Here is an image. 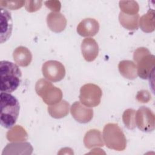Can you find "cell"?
I'll return each mask as SVG.
<instances>
[{"instance_id": "1", "label": "cell", "mask_w": 155, "mask_h": 155, "mask_svg": "<svg viewBox=\"0 0 155 155\" xmlns=\"http://www.w3.org/2000/svg\"><path fill=\"white\" fill-rule=\"evenodd\" d=\"M0 122L3 127L9 129L14 126L18 117L20 105L18 100L10 93L0 94Z\"/></svg>"}, {"instance_id": "2", "label": "cell", "mask_w": 155, "mask_h": 155, "mask_svg": "<svg viewBox=\"0 0 155 155\" xmlns=\"http://www.w3.org/2000/svg\"><path fill=\"white\" fill-rule=\"evenodd\" d=\"M0 90L1 92L10 93L19 87L22 73L19 67L10 61L0 62Z\"/></svg>"}, {"instance_id": "3", "label": "cell", "mask_w": 155, "mask_h": 155, "mask_svg": "<svg viewBox=\"0 0 155 155\" xmlns=\"http://www.w3.org/2000/svg\"><path fill=\"white\" fill-rule=\"evenodd\" d=\"M133 59L137 63V75L143 79L150 78L154 71V56L147 48L140 47L134 51Z\"/></svg>"}, {"instance_id": "4", "label": "cell", "mask_w": 155, "mask_h": 155, "mask_svg": "<svg viewBox=\"0 0 155 155\" xmlns=\"http://www.w3.org/2000/svg\"><path fill=\"white\" fill-rule=\"evenodd\" d=\"M103 140L110 149L123 151L127 147V139L122 129L117 124H106L102 131Z\"/></svg>"}, {"instance_id": "5", "label": "cell", "mask_w": 155, "mask_h": 155, "mask_svg": "<svg viewBox=\"0 0 155 155\" xmlns=\"http://www.w3.org/2000/svg\"><path fill=\"white\" fill-rule=\"evenodd\" d=\"M35 91L43 101L48 105L59 102L62 98L61 90L45 79H40L37 81L35 85Z\"/></svg>"}, {"instance_id": "6", "label": "cell", "mask_w": 155, "mask_h": 155, "mask_svg": "<svg viewBox=\"0 0 155 155\" xmlns=\"http://www.w3.org/2000/svg\"><path fill=\"white\" fill-rule=\"evenodd\" d=\"M102 92L101 88L94 84H86L80 89L81 102L88 107H94L101 102Z\"/></svg>"}, {"instance_id": "7", "label": "cell", "mask_w": 155, "mask_h": 155, "mask_svg": "<svg viewBox=\"0 0 155 155\" xmlns=\"http://www.w3.org/2000/svg\"><path fill=\"white\" fill-rule=\"evenodd\" d=\"M42 74L47 79L51 82H58L65 76V69L64 65L57 61H46L42 67Z\"/></svg>"}, {"instance_id": "8", "label": "cell", "mask_w": 155, "mask_h": 155, "mask_svg": "<svg viewBox=\"0 0 155 155\" xmlns=\"http://www.w3.org/2000/svg\"><path fill=\"white\" fill-rule=\"evenodd\" d=\"M155 116L148 108L142 106L136 112V125L144 132H151L154 130Z\"/></svg>"}, {"instance_id": "9", "label": "cell", "mask_w": 155, "mask_h": 155, "mask_svg": "<svg viewBox=\"0 0 155 155\" xmlns=\"http://www.w3.org/2000/svg\"><path fill=\"white\" fill-rule=\"evenodd\" d=\"M70 112L73 117L81 124L89 122L93 116V109L85 107L78 101H76L72 104Z\"/></svg>"}, {"instance_id": "10", "label": "cell", "mask_w": 155, "mask_h": 155, "mask_svg": "<svg viewBox=\"0 0 155 155\" xmlns=\"http://www.w3.org/2000/svg\"><path fill=\"white\" fill-rule=\"evenodd\" d=\"M1 43L7 41L11 36L13 21L10 12L4 8L1 7Z\"/></svg>"}, {"instance_id": "11", "label": "cell", "mask_w": 155, "mask_h": 155, "mask_svg": "<svg viewBox=\"0 0 155 155\" xmlns=\"http://www.w3.org/2000/svg\"><path fill=\"white\" fill-rule=\"evenodd\" d=\"M81 52L85 61H93L99 53V46L97 42L91 38H85L81 44Z\"/></svg>"}, {"instance_id": "12", "label": "cell", "mask_w": 155, "mask_h": 155, "mask_svg": "<svg viewBox=\"0 0 155 155\" xmlns=\"http://www.w3.org/2000/svg\"><path fill=\"white\" fill-rule=\"evenodd\" d=\"M99 30V24L93 18H85L83 19L77 27L78 33L83 37L93 36Z\"/></svg>"}, {"instance_id": "13", "label": "cell", "mask_w": 155, "mask_h": 155, "mask_svg": "<svg viewBox=\"0 0 155 155\" xmlns=\"http://www.w3.org/2000/svg\"><path fill=\"white\" fill-rule=\"evenodd\" d=\"M47 23L49 28L55 32L60 33L66 27L67 19L59 12H50L47 16Z\"/></svg>"}, {"instance_id": "14", "label": "cell", "mask_w": 155, "mask_h": 155, "mask_svg": "<svg viewBox=\"0 0 155 155\" xmlns=\"http://www.w3.org/2000/svg\"><path fill=\"white\" fill-rule=\"evenodd\" d=\"M32 151L33 147L30 143L18 142L7 144L2 154H31Z\"/></svg>"}, {"instance_id": "15", "label": "cell", "mask_w": 155, "mask_h": 155, "mask_svg": "<svg viewBox=\"0 0 155 155\" xmlns=\"http://www.w3.org/2000/svg\"><path fill=\"white\" fill-rule=\"evenodd\" d=\"M13 58L18 65L27 67L31 62L32 54L28 48L24 46H19L14 50Z\"/></svg>"}, {"instance_id": "16", "label": "cell", "mask_w": 155, "mask_h": 155, "mask_svg": "<svg viewBox=\"0 0 155 155\" xmlns=\"http://www.w3.org/2000/svg\"><path fill=\"white\" fill-rule=\"evenodd\" d=\"M85 147L88 149L104 145L101 133L99 130L93 129L88 131L84 137Z\"/></svg>"}, {"instance_id": "17", "label": "cell", "mask_w": 155, "mask_h": 155, "mask_svg": "<svg viewBox=\"0 0 155 155\" xmlns=\"http://www.w3.org/2000/svg\"><path fill=\"white\" fill-rule=\"evenodd\" d=\"M120 74L125 78L133 80L137 78V67L136 64L129 60L120 61L118 65Z\"/></svg>"}, {"instance_id": "18", "label": "cell", "mask_w": 155, "mask_h": 155, "mask_svg": "<svg viewBox=\"0 0 155 155\" xmlns=\"http://www.w3.org/2000/svg\"><path fill=\"white\" fill-rule=\"evenodd\" d=\"M69 108V103L63 100L56 104L48 107V112L52 117L60 119L66 116L68 114Z\"/></svg>"}, {"instance_id": "19", "label": "cell", "mask_w": 155, "mask_h": 155, "mask_svg": "<svg viewBox=\"0 0 155 155\" xmlns=\"http://www.w3.org/2000/svg\"><path fill=\"white\" fill-rule=\"evenodd\" d=\"M139 15H127L122 12H120L119 15V21L120 24L126 29L129 30H135L139 27Z\"/></svg>"}, {"instance_id": "20", "label": "cell", "mask_w": 155, "mask_h": 155, "mask_svg": "<svg viewBox=\"0 0 155 155\" xmlns=\"http://www.w3.org/2000/svg\"><path fill=\"white\" fill-rule=\"evenodd\" d=\"M6 137L10 142H22L27 139L28 134L23 127L17 125L10 128L7 132Z\"/></svg>"}, {"instance_id": "21", "label": "cell", "mask_w": 155, "mask_h": 155, "mask_svg": "<svg viewBox=\"0 0 155 155\" xmlns=\"http://www.w3.org/2000/svg\"><path fill=\"white\" fill-rule=\"evenodd\" d=\"M139 25L141 30L145 33H150L154 30V12L150 9L143 15L139 20Z\"/></svg>"}, {"instance_id": "22", "label": "cell", "mask_w": 155, "mask_h": 155, "mask_svg": "<svg viewBox=\"0 0 155 155\" xmlns=\"http://www.w3.org/2000/svg\"><path fill=\"white\" fill-rule=\"evenodd\" d=\"M119 7L121 12L130 15L137 14L139 9L137 2L134 1H119Z\"/></svg>"}, {"instance_id": "23", "label": "cell", "mask_w": 155, "mask_h": 155, "mask_svg": "<svg viewBox=\"0 0 155 155\" xmlns=\"http://www.w3.org/2000/svg\"><path fill=\"white\" fill-rule=\"evenodd\" d=\"M122 120L129 130H134L136 127V111L132 108L127 109L122 114Z\"/></svg>"}, {"instance_id": "24", "label": "cell", "mask_w": 155, "mask_h": 155, "mask_svg": "<svg viewBox=\"0 0 155 155\" xmlns=\"http://www.w3.org/2000/svg\"><path fill=\"white\" fill-rule=\"evenodd\" d=\"M25 1H0L1 7L7 8L9 10H17L25 4Z\"/></svg>"}, {"instance_id": "25", "label": "cell", "mask_w": 155, "mask_h": 155, "mask_svg": "<svg viewBox=\"0 0 155 155\" xmlns=\"http://www.w3.org/2000/svg\"><path fill=\"white\" fill-rule=\"evenodd\" d=\"M42 1H27L25 2V8L28 12H35L42 7Z\"/></svg>"}, {"instance_id": "26", "label": "cell", "mask_w": 155, "mask_h": 155, "mask_svg": "<svg viewBox=\"0 0 155 155\" xmlns=\"http://www.w3.org/2000/svg\"><path fill=\"white\" fill-rule=\"evenodd\" d=\"M136 99L139 102L147 103L150 100L151 95L148 91L141 90L137 93Z\"/></svg>"}, {"instance_id": "27", "label": "cell", "mask_w": 155, "mask_h": 155, "mask_svg": "<svg viewBox=\"0 0 155 155\" xmlns=\"http://www.w3.org/2000/svg\"><path fill=\"white\" fill-rule=\"evenodd\" d=\"M46 7L53 12H59L61 10V2L58 1H48L44 2Z\"/></svg>"}]
</instances>
